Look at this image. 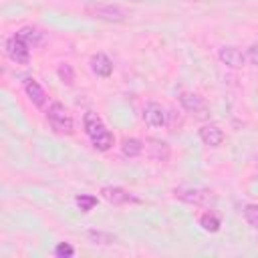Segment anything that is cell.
Segmentation results:
<instances>
[{"instance_id":"1","label":"cell","mask_w":258,"mask_h":258,"mask_svg":"<svg viewBox=\"0 0 258 258\" xmlns=\"http://www.w3.org/2000/svg\"><path fill=\"white\" fill-rule=\"evenodd\" d=\"M42 32L34 26H22L6 40V54L16 64H28L30 60V48L36 46L42 40Z\"/></svg>"},{"instance_id":"2","label":"cell","mask_w":258,"mask_h":258,"mask_svg":"<svg viewBox=\"0 0 258 258\" xmlns=\"http://www.w3.org/2000/svg\"><path fill=\"white\" fill-rule=\"evenodd\" d=\"M83 127H85V133H87V137L91 139V143H93V147H95L97 151H109V149L113 147L115 137H113V133L105 127L103 119H101L97 113H93V111L85 113V117H83Z\"/></svg>"},{"instance_id":"3","label":"cell","mask_w":258,"mask_h":258,"mask_svg":"<svg viewBox=\"0 0 258 258\" xmlns=\"http://www.w3.org/2000/svg\"><path fill=\"white\" fill-rule=\"evenodd\" d=\"M46 121L50 125V129L58 135H73L75 133V123H73V117L71 113L64 109L62 103L54 101L48 105L46 109Z\"/></svg>"},{"instance_id":"4","label":"cell","mask_w":258,"mask_h":258,"mask_svg":"<svg viewBox=\"0 0 258 258\" xmlns=\"http://www.w3.org/2000/svg\"><path fill=\"white\" fill-rule=\"evenodd\" d=\"M85 12L97 20L103 22H113V24H121L127 20V14L121 6L117 4H87Z\"/></svg>"},{"instance_id":"5","label":"cell","mask_w":258,"mask_h":258,"mask_svg":"<svg viewBox=\"0 0 258 258\" xmlns=\"http://www.w3.org/2000/svg\"><path fill=\"white\" fill-rule=\"evenodd\" d=\"M173 196L191 206H208L210 202H214V194L204 187H175Z\"/></svg>"},{"instance_id":"6","label":"cell","mask_w":258,"mask_h":258,"mask_svg":"<svg viewBox=\"0 0 258 258\" xmlns=\"http://www.w3.org/2000/svg\"><path fill=\"white\" fill-rule=\"evenodd\" d=\"M167 119H169V113L165 111L163 105H159L155 101H151V103L145 105V109H143V123L147 127H151V129L165 127L167 125Z\"/></svg>"},{"instance_id":"7","label":"cell","mask_w":258,"mask_h":258,"mask_svg":"<svg viewBox=\"0 0 258 258\" xmlns=\"http://www.w3.org/2000/svg\"><path fill=\"white\" fill-rule=\"evenodd\" d=\"M179 105H181L187 113L198 115V117H204L206 111H208V105H206L204 97H200V95H196V93H189V91H183V93L179 95Z\"/></svg>"},{"instance_id":"8","label":"cell","mask_w":258,"mask_h":258,"mask_svg":"<svg viewBox=\"0 0 258 258\" xmlns=\"http://www.w3.org/2000/svg\"><path fill=\"white\" fill-rule=\"evenodd\" d=\"M218 58L222 60V64L230 67V69H242L246 67V54L236 48V46H222L218 50Z\"/></svg>"},{"instance_id":"9","label":"cell","mask_w":258,"mask_h":258,"mask_svg":"<svg viewBox=\"0 0 258 258\" xmlns=\"http://www.w3.org/2000/svg\"><path fill=\"white\" fill-rule=\"evenodd\" d=\"M198 137L202 139V143H206V145H210V147H218V145H222L224 139H226L224 131H222L220 125H216V123L202 125V127L198 129Z\"/></svg>"},{"instance_id":"10","label":"cell","mask_w":258,"mask_h":258,"mask_svg":"<svg viewBox=\"0 0 258 258\" xmlns=\"http://www.w3.org/2000/svg\"><path fill=\"white\" fill-rule=\"evenodd\" d=\"M91 71L97 75V77H101V79H107V77H111V73H113V60L105 54V52H95L93 56H91Z\"/></svg>"},{"instance_id":"11","label":"cell","mask_w":258,"mask_h":258,"mask_svg":"<svg viewBox=\"0 0 258 258\" xmlns=\"http://www.w3.org/2000/svg\"><path fill=\"white\" fill-rule=\"evenodd\" d=\"M143 143H145V151H147V155H149L151 159H155V161H167V159H169V147H167L165 141L149 137V139H145Z\"/></svg>"},{"instance_id":"12","label":"cell","mask_w":258,"mask_h":258,"mask_svg":"<svg viewBox=\"0 0 258 258\" xmlns=\"http://www.w3.org/2000/svg\"><path fill=\"white\" fill-rule=\"evenodd\" d=\"M101 196H103L109 204H113V206H123V204H127V202L133 200L131 194L125 191V189L119 187V185H103V187H101Z\"/></svg>"},{"instance_id":"13","label":"cell","mask_w":258,"mask_h":258,"mask_svg":"<svg viewBox=\"0 0 258 258\" xmlns=\"http://www.w3.org/2000/svg\"><path fill=\"white\" fill-rule=\"evenodd\" d=\"M24 91H26V97L30 99V103H32L34 107H38V109L44 107V103H46V93H44V89L38 85V81H34V79L24 81Z\"/></svg>"},{"instance_id":"14","label":"cell","mask_w":258,"mask_h":258,"mask_svg":"<svg viewBox=\"0 0 258 258\" xmlns=\"http://www.w3.org/2000/svg\"><path fill=\"white\" fill-rule=\"evenodd\" d=\"M121 151H123L125 157H139L145 151V143L137 137H127V139H123Z\"/></svg>"},{"instance_id":"15","label":"cell","mask_w":258,"mask_h":258,"mask_svg":"<svg viewBox=\"0 0 258 258\" xmlns=\"http://www.w3.org/2000/svg\"><path fill=\"white\" fill-rule=\"evenodd\" d=\"M200 226H202V230H206V232H210V234H216V232L220 230V226H222V220H220V216L214 214V212H204V214L200 216Z\"/></svg>"},{"instance_id":"16","label":"cell","mask_w":258,"mask_h":258,"mask_svg":"<svg viewBox=\"0 0 258 258\" xmlns=\"http://www.w3.org/2000/svg\"><path fill=\"white\" fill-rule=\"evenodd\" d=\"M85 236H87V240L89 242H93V244H101V246H107V244H115V236L113 234H109V232H103V230H87L85 232Z\"/></svg>"},{"instance_id":"17","label":"cell","mask_w":258,"mask_h":258,"mask_svg":"<svg viewBox=\"0 0 258 258\" xmlns=\"http://www.w3.org/2000/svg\"><path fill=\"white\" fill-rule=\"evenodd\" d=\"M242 216H244V220L248 222V226H252V228L258 230V204H248V206H244Z\"/></svg>"},{"instance_id":"18","label":"cell","mask_w":258,"mask_h":258,"mask_svg":"<svg viewBox=\"0 0 258 258\" xmlns=\"http://www.w3.org/2000/svg\"><path fill=\"white\" fill-rule=\"evenodd\" d=\"M56 75H58V79H60L64 85H73V83H75V69H73L69 62H62V64H58V69H56Z\"/></svg>"},{"instance_id":"19","label":"cell","mask_w":258,"mask_h":258,"mask_svg":"<svg viewBox=\"0 0 258 258\" xmlns=\"http://www.w3.org/2000/svg\"><path fill=\"white\" fill-rule=\"evenodd\" d=\"M75 202L81 208V212H91L97 206V196H93V194H81V196H77Z\"/></svg>"},{"instance_id":"20","label":"cell","mask_w":258,"mask_h":258,"mask_svg":"<svg viewBox=\"0 0 258 258\" xmlns=\"http://www.w3.org/2000/svg\"><path fill=\"white\" fill-rule=\"evenodd\" d=\"M73 254H75V248L69 242H60L54 246V256H58V258H71Z\"/></svg>"},{"instance_id":"21","label":"cell","mask_w":258,"mask_h":258,"mask_svg":"<svg viewBox=\"0 0 258 258\" xmlns=\"http://www.w3.org/2000/svg\"><path fill=\"white\" fill-rule=\"evenodd\" d=\"M246 58H248V60H250L252 64H256V67H258V42H252V44L248 46Z\"/></svg>"}]
</instances>
